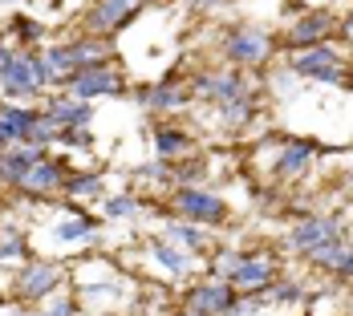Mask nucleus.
Returning a JSON list of instances; mask_svg holds the SVG:
<instances>
[{
    "instance_id": "obj_1",
    "label": "nucleus",
    "mask_w": 353,
    "mask_h": 316,
    "mask_svg": "<svg viewBox=\"0 0 353 316\" xmlns=\"http://www.w3.org/2000/svg\"><path fill=\"white\" fill-rule=\"evenodd\" d=\"M41 81H45V65L37 57H17L4 73L8 94H33V89H41Z\"/></svg>"
},
{
    "instance_id": "obj_2",
    "label": "nucleus",
    "mask_w": 353,
    "mask_h": 316,
    "mask_svg": "<svg viewBox=\"0 0 353 316\" xmlns=\"http://www.w3.org/2000/svg\"><path fill=\"white\" fill-rule=\"evenodd\" d=\"M292 70L305 73V77H325V81H337L341 70H337V53L333 49H309L292 61Z\"/></svg>"
},
{
    "instance_id": "obj_3",
    "label": "nucleus",
    "mask_w": 353,
    "mask_h": 316,
    "mask_svg": "<svg viewBox=\"0 0 353 316\" xmlns=\"http://www.w3.org/2000/svg\"><path fill=\"white\" fill-rule=\"evenodd\" d=\"M268 53V36L256 33V29H244V33H236L228 41V57L232 61H260Z\"/></svg>"
},
{
    "instance_id": "obj_4",
    "label": "nucleus",
    "mask_w": 353,
    "mask_h": 316,
    "mask_svg": "<svg viewBox=\"0 0 353 316\" xmlns=\"http://www.w3.org/2000/svg\"><path fill=\"white\" fill-rule=\"evenodd\" d=\"M118 89V77L110 70H85L73 77V94L77 98H98V94H114Z\"/></svg>"
},
{
    "instance_id": "obj_5",
    "label": "nucleus",
    "mask_w": 353,
    "mask_h": 316,
    "mask_svg": "<svg viewBox=\"0 0 353 316\" xmlns=\"http://www.w3.org/2000/svg\"><path fill=\"white\" fill-rule=\"evenodd\" d=\"M41 167V146H29V150H17V154H4L0 158V178H12V182H25V175Z\"/></svg>"
},
{
    "instance_id": "obj_6",
    "label": "nucleus",
    "mask_w": 353,
    "mask_h": 316,
    "mask_svg": "<svg viewBox=\"0 0 353 316\" xmlns=\"http://www.w3.org/2000/svg\"><path fill=\"white\" fill-rule=\"evenodd\" d=\"M329 240H337V227H333L329 219H309V223H301V227L292 231V244L305 247V251H313V247L329 244Z\"/></svg>"
},
{
    "instance_id": "obj_7",
    "label": "nucleus",
    "mask_w": 353,
    "mask_h": 316,
    "mask_svg": "<svg viewBox=\"0 0 353 316\" xmlns=\"http://www.w3.org/2000/svg\"><path fill=\"white\" fill-rule=\"evenodd\" d=\"M179 207L187 215H195V219H219L223 215V203L208 191H179Z\"/></svg>"
},
{
    "instance_id": "obj_8",
    "label": "nucleus",
    "mask_w": 353,
    "mask_h": 316,
    "mask_svg": "<svg viewBox=\"0 0 353 316\" xmlns=\"http://www.w3.org/2000/svg\"><path fill=\"white\" fill-rule=\"evenodd\" d=\"M191 308H195V313H228V308H232V288H223V284L199 288V292L191 296Z\"/></svg>"
},
{
    "instance_id": "obj_9",
    "label": "nucleus",
    "mask_w": 353,
    "mask_h": 316,
    "mask_svg": "<svg viewBox=\"0 0 353 316\" xmlns=\"http://www.w3.org/2000/svg\"><path fill=\"white\" fill-rule=\"evenodd\" d=\"M134 4L139 0H106L102 8H94V17H90V25L98 29V33H106V29H114L122 17H130L134 12Z\"/></svg>"
},
{
    "instance_id": "obj_10",
    "label": "nucleus",
    "mask_w": 353,
    "mask_h": 316,
    "mask_svg": "<svg viewBox=\"0 0 353 316\" xmlns=\"http://www.w3.org/2000/svg\"><path fill=\"white\" fill-rule=\"evenodd\" d=\"M199 94L219 98V102H232V98H240V81H236L232 73H212V77L199 81Z\"/></svg>"
},
{
    "instance_id": "obj_11",
    "label": "nucleus",
    "mask_w": 353,
    "mask_h": 316,
    "mask_svg": "<svg viewBox=\"0 0 353 316\" xmlns=\"http://www.w3.org/2000/svg\"><path fill=\"white\" fill-rule=\"evenodd\" d=\"M57 284V272L49 268V264H33L29 272H25V280H21V288L29 292V296H45L49 288Z\"/></svg>"
},
{
    "instance_id": "obj_12",
    "label": "nucleus",
    "mask_w": 353,
    "mask_h": 316,
    "mask_svg": "<svg viewBox=\"0 0 353 316\" xmlns=\"http://www.w3.org/2000/svg\"><path fill=\"white\" fill-rule=\"evenodd\" d=\"M0 122L8 126L12 138H29V130L37 126V118L29 114V109H0Z\"/></svg>"
},
{
    "instance_id": "obj_13",
    "label": "nucleus",
    "mask_w": 353,
    "mask_h": 316,
    "mask_svg": "<svg viewBox=\"0 0 353 316\" xmlns=\"http://www.w3.org/2000/svg\"><path fill=\"white\" fill-rule=\"evenodd\" d=\"M268 276H272V268L264 260H244V268L236 272V284L240 288H260V284H268Z\"/></svg>"
},
{
    "instance_id": "obj_14",
    "label": "nucleus",
    "mask_w": 353,
    "mask_h": 316,
    "mask_svg": "<svg viewBox=\"0 0 353 316\" xmlns=\"http://www.w3.org/2000/svg\"><path fill=\"white\" fill-rule=\"evenodd\" d=\"M325 33H329V17L321 12V17H309V21H301V25L292 29V41H296V45H305V41H321Z\"/></svg>"
},
{
    "instance_id": "obj_15",
    "label": "nucleus",
    "mask_w": 353,
    "mask_h": 316,
    "mask_svg": "<svg viewBox=\"0 0 353 316\" xmlns=\"http://www.w3.org/2000/svg\"><path fill=\"white\" fill-rule=\"evenodd\" d=\"M102 57H106V49L94 45V41L73 45V65H81V70H102Z\"/></svg>"
},
{
    "instance_id": "obj_16",
    "label": "nucleus",
    "mask_w": 353,
    "mask_h": 316,
    "mask_svg": "<svg viewBox=\"0 0 353 316\" xmlns=\"http://www.w3.org/2000/svg\"><path fill=\"white\" fill-rule=\"evenodd\" d=\"M57 178H61V171H57L53 162H41V167H33V171L25 175V187H29V191H45V187H53Z\"/></svg>"
},
{
    "instance_id": "obj_17",
    "label": "nucleus",
    "mask_w": 353,
    "mask_h": 316,
    "mask_svg": "<svg viewBox=\"0 0 353 316\" xmlns=\"http://www.w3.org/2000/svg\"><path fill=\"white\" fill-rule=\"evenodd\" d=\"M305 162H309V146H305V142H292L281 154V175H296Z\"/></svg>"
},
{
    "instance_id": "obj_18",
    "label": "nucleus",
    "mask_w": 353,
    "mask_h": 316,
    "mask_svg": "<svg viewBox=\"0 0 353 316\" xmlns=\"http://www.w3.org/2000/svg\"><path fill=\"white\" fill-rule=\"evenodd\" d=\"M45 65V77H61V73L73 70V49H49V57L41 61Z\"/></svg>"
},
{
    "instance_id": "obj_19",
    "label": "nucleus",
    "mask_w": 353,
    "mask_h": 316,
    "mask_svg": "<svg viewBox=\"0 0 353 316\" xmlns=\"http://www.w3.org/2000/svg\"><path fill=\"white\" fill-rule=\"evenodd\" d=\"M53 118H57V122H73V126H81V122H90V105L57 102V105H53Z\"/></svg>"
},
{
    "instance_id": "obj_20",
    "label": "nucleus",
    "mask_w": 353,
    "mask_h": 316,
    "mask_svg": "<svg viewBox=\"0 0 353 316\" xmlns=\"http://www.w3.org/2000/svg\"><path fill=\"white\" fill-rule=\"evenodd\" d=\"M309 255H313V260H317V264H325V268H337V264H341V260H345V247L337 244V240H329V244L313 247V251H309Z\"/></svg>"
},
{
    "instance_id": "obj_21",
    "label": "nucleus",
    "mask_w": 353,
    "mask_h": 316,
    "mask_svg": "<svg viewBox=\"0 0 353 316\" xmlns=\"http://www.w3.org/2000/svg\"><path fill=\"white\" fill-rule=\"evenodd\" d=\"M53 235L57 240H85V235H94V223L90 219H70V223H57Z\"/></svg>"
},
{
    "instance_id": "obj_22",
    "label": "nucleus",
    "mask_w": 353,
    "mask_h": 316,
    "mask_svg": "<svg viewBox=\"0 0 353 316\" xmlns=\"http://www.w3.org/2000/svg\"><path fill=\"white\" fill-rule=\"evenodd\" d=\"M53 134H57V118L49 114V118H37V126L29 130V142H33V146H41V142H49Z\"/></svg>"
},
{
    "instance_id": "obj_23",
    "label": "nucleus",
    "mask_w": 353,
    "mask_h": 316,
    "mask_svg": "<svg viewBox=\"0 0 353 316\" xmlns=\"http://www.w3.org/2000/svg\"><path fill=\"white\" fill-rule=\"evenodd\" d=\"M240 268H244V255H236V251H228V255L215 260V272H219V276H232V280H236Z\"/></svg>"
},
{
    "instance_id": "obj_24",
    "label": "nucleus",
    "mask_w": 353,
    "mask_h": 316,
    "mask_svg": "<svg viewBox=\"0 0 353 316\" xmlns=\"http://www.w3.org/2000/svg\"><path fill=\"white\" fill-rule=\"evenodd\" d=\"M179 102H183V94H179V89H171V85H163V89H154V94H150V105H159V109L179 105Z\"/></svg>"
},
{
    "instance_id": "obj_25",
    "label": "nucleus",
    "mask_w": 353,
    "mask_h": 316,
    "mask_svg": "<svg viewBox=\"0 0 353 316\" xmlns=\"http://www.w3.org/2000/svg\"><path fill=\"white\" fill-rule=\"evenodd\" d=\"M154 255H159V260H163V264H167V268H171V272H187V260H183V255H179L175 247H159V251H154Z\"/></svg>"
},
{
    "instance_id": "obj_26",
    "label": "nucleus",
    "mask_w": 353,
    "mask_h": 316,
    "mask_svg": "<svg viewBox=\"0 0 353 316\" xmlns=\"http://www.w3.org/2000/svg\"><path fill=\"white\" fill-rule=\"evenodd\" d=\"M171 240H183L187 247H199V231L195 227H183V223H171Z\"/></svg>"
},
{
    "instance_id": "obj_27",
    "label": "nucleus",
    "mask_w": 353,
    "mask_h": 316,
    "mask_svg": "<svg viewBox=\"0 0 353 316\" xmlns=\"http://www.w3.org/2000/svg\"><path fill=\"white\" fill-rule=\"evenodd\" d=\"M159 150H163V154H175V150H183V146H187V138H183V134H159Z\"/></svg>"
},
{
    "instance_id": "obj_28",
    "label": "nucleus",
    "mask_w": 353,
    "mask_h": 316,
    "mask_svg": "<svg viewBox=\"0 0 353 316\" xmlns=\"http://www.w3.org/2000/svg\"><path fill=\"white\" fill-rule=\"evenodd\" d=\"M70 191L73 195H94V191H102V182H98V178H73Z\"/></svg>"
},
{
    "instance_id": "obj_29",
    "label": "nucleus",
    "mask_w": 353,
    "mask_h": 316,
    "mask_svg": "<svg viewBox=\"0 0 353 316\" xmlns=\"http://www.w3.org/2000/svg\"><path fill=\"white\" fill-rule=\"evenodd\" d=\"M296 296H301V292H296L292 284H284V288H272V292H268L264 300H296Z\"/></svg>"
},
{
    "instance_id": "obj_30",
    "label": "nucleus",
    "mask_w": 353,
    "mask_h": 316,
    "mask_svg": "<svg viewBox=\"0 0 353 316\" xmlns=\"http://www.w3.org/2000/svg\"><path fill=\"white\" fill-rule=\"evenodd\" d=\"M110 215H134V199H110Z\"/></svg>"
},
{
    "instance_id": "obj_31",
    "label": "nucleus",
    "mask_w": 353,
    "mask_h": 316,
    "mask_svg": "<svg viewBox=\"0 0 353 316\" xmlns=\"http://www.w3.org/2000/svg\"><path fill=\"white\" fill-rule=\"evenodd\" d=\"M17 33L33 41V36H41V25H33V21H17Z\"/></svg>"
},
{
    "instance_id": "obj_32",
    "label": "nucleus",
    "mask_w": 353,
    "mask_h": 316,
    "mask_svg": "<svg viewBox=\"0 0 353 316\" xmlns=\"http://www.w3.org/2000/svg\"><path fill=\"white\" fill-rule=\"evenodd\" d=\"M337 272H341V276H353V251H345V260L337 264Z\"/></svg>"
},
{
    "instance_id": "obj_33",
    "label": "nucleus",
    "mask_w": 353,
    "mask_h": 316,
    "mask_svg": "<svg viewBox=\"0 0 353 316\" xmlns=\"http://www.w3.org/2000/svg\"><path fill=\"white\" fill-rule=\"evenodd\" d=\"M8 65H12V57H8V49H0V73H8Z\"/></svg>"
},
{
    "instance_id": "obj_34",
    "label": "nucleus",
    "mask_w": 353,
    "mask_h": 316,
    "mask_svg": "<svg viewBox=\"0 0 353 316\" xmlns=\"http://www.w3.org/2000/svg\"><path fill=\"white\" fill-rule=\"evenodd\" d=\"M8 142H12V134H8V126L0 122V146H8Z\"/></svg>"
},
{
    "instance_id": "obj_35",
    "label": "nucleus",
    "mask_w": 353,
    "mask_h": 316,
    "mask_svg": "<svg viewBox=\"0 0 353 316\" xmlns=\"http://www.w3.org/2000/svg\"><path fill=\"white\" fill-rule=\"evenodd\" d=\"M191 4H199V8H208V4H215V0H191Z\"/></svg>"
},
{
    "instance_id": "obj_36",
    "label": "nucleus",
    "mask_w": 353,
    "mask_h": 316,
    "mask_svg": "<svg viewBox=\"0 0 353 316\" xmlns=\"http://www.w3.org/2000/svg\"><path fill=\"white\" fill-rule=\"evenodd\" d=\"M187 316H199V313H187Z\"/></svg>"
}]
</instances>
